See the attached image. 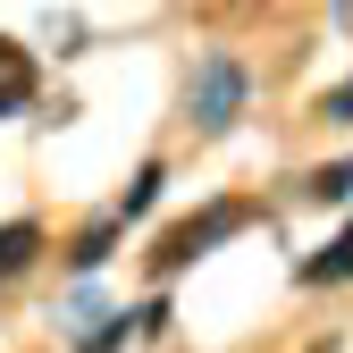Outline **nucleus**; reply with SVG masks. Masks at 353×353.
<instances>
[{
  "label": "nucleus",
  "mask_w": 353,
  "mask_h": 353,
  "mask_svg": "<svg viewBox=\"0 0 353 353\" xmlns=\"http://www.w3.org/2000/svg\"><path fill=\"white\" fill-rule=\"evenodd\" d=\"M26 101H34V51L0 34V118H17Z\"/></svg>",
  "instance_id": "3"
},
{
  "label": "nucleus",
  "mask_w": 353,
  "mask_h": 353,
  "mask_svg": "<svg viewBox=\"0 0 353 353\" xmlns=\"http://www.w3.org/2000/svg\"><path fill=\"white\" fill-rule=\"evenodd\" d=\"M320 118H336V126H353V76H345V84H328V93H320Z\"/></svg>",
  "instance_id": "8"
},
{
  "label": "nucleus",
  "mask_w": 353,
  "mask_h": 353,
  "mask_svg": "<svg viewBox=\"0 0 353 353\" xmlns=\"http://www.w3.org/2000/svg\"><path fill=\"white\" fill-rule=\"evenodd\" d=\"M244 219H252L244 202H219V210H202V219H185V228H168V236L152 244V270H160V278H176V270H185V261H202V252H210L219 236H236Z\"/></svg>",
  "instance_id": "2"
},
{
  "label": "nucleus",
  "mask_w": 353,
  "mask_h": 353,
  "mask_svg": "<svg viewBox=\"0 0 353 353\" xmlns=\"http://www.w3.org/2000/svg\"><path fill=\"white\" fill-rule=\"evenodd\" d=\"M244 93H252V76H244V59H228V51H210V59L194 68V84H185V118L202 126V135H228V126L244 118Z\"/></svg>",
  "instance_id": "1"
},
{
  "label": "nucleus",
  "mask_w": 353,
  "mask_h": 353,
  "mask_svg": "<svg viewBox=\"0 0 353 353\" xmlns=\"http://www.w3.org/2000/svg\"><path fill=\"white\" fill-rule=\"evenodd\" d=\"M353 278V228L328 244V252H312V261H303V286H345Z\"/></svg>",
  "instance_id": "4"
},
{
  "label": "nucleus",
  "mask_w": 353,
  "mask_h": 353,
  "mask_svg": "<svg viewBox=\"0 0 353 353\" xmlns=\"http://www.w3.org/2000/svg\"><path fill=\"white\" fill-rule=\"evenodd\" d=\"M345 194H353V160H345Z\"/></svg>",
  "instance_id": "9"
},
{
  "label": "nucleus",
  "mask_w": 353,
  "mask_h": 353,
  "mask_svg": "<svg viewBox=\"0 0 353 353\" xmlns=\"http://www.w3.org/2000/svg\"><path fill=\"white\" fill-rule=\"evenodd\" d=\"M110 244H118V219H93V228L76 236V270H101V261H110Z\"/></svg>",
  "instance_id": "7"
},
{
  "label": "nucleus",
  "mask_w": 353,
  "mask_h": 353,
  "mask_svg": "<svg viewBox=\"0 0 353 353\" xmlns=\"http://www.w3.org/2000/svg\"><path fill=\"white\" fill-rule=\"evenodd\" d=\"M160 185H168V168H160V160H143V168H135V185L118 194V210H110V219H118V228H126V219H143V210L160 202Z\"/></svg>",
  "instance_id": "5"
},
{
  "label": "nucleus",
  "mask_w": 353,
  "mask_h": 353,
  "mask_svg": "<svg viewBox=\"0 0 353 353\" xmlns=\"http://www.w3.org/2000/svg\"><path fill=\"white\" fill-rule=\"evenodd\" d=\"M34 252H42V228L34 219H9V228H0V278H17Z\"/></svg>",
  "instance_id": "6"
}]
</instances>
